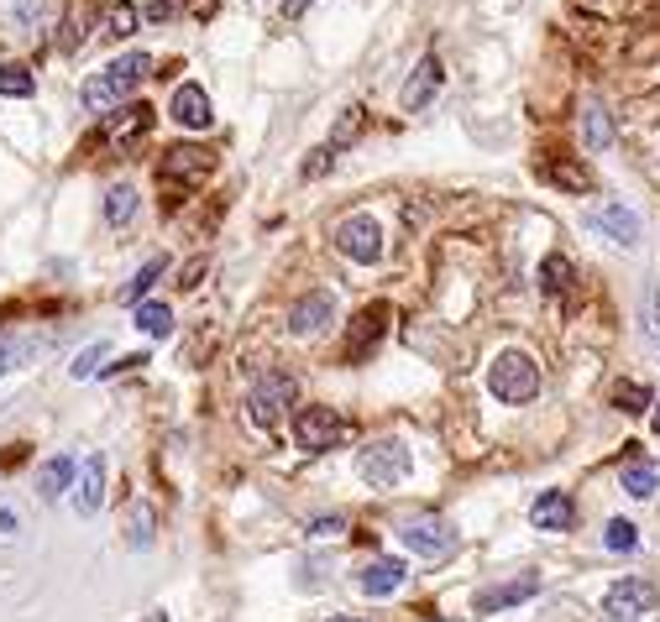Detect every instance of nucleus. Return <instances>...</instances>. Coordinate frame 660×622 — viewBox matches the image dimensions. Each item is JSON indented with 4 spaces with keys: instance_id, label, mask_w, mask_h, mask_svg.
Here are the masks:
<instances>
[{
    "instance_id": "nucleus-40",
    "label": "nucleus",
    "mask_w": 660,
    "mask_h": 622,
    "mask_svg": "<svg viewBox=\"0 0 660 622\" xmlns=\"http://www.w3.org/2000/svg\"><path fill=\"white\" fill-rule=\"evenodd\" d=\"M16 529V513H0V534H11Z\"/></svg>"
},
{
    "instance_id": "nucleus-3",
    "label": "nucleus",
    "mask_w": 660,
    "mask_h": 622,
    "mask_svg": "<svg viewBox=\"0 0 660 622\" xmlns=\"http://www.w3.org/2000/svg\"><path fill=\"white\" fill-rule=\"evenodd\" d=\"M409 471H415V451H409L404 440H373L367 451H356V476H362L367 487H377V492L398 487Z\"/></svg>"
},
{
    "instance_id": "nucleus-31",
    "label": "nucleus",
    "mask_w": 660,
    "mask_h": 622,
    "mask_svg": "<svg viewBox=\"0 0 660 622\" xmlns=\"http://www.w3.org/2000/svg\"><path fill=\"white\" fill-rule=\"evenodd\" d=\"M603 544H608L614 555H629V549H639V529L629 523V518H608V529H603Z\"/></svg>"
},
{
    "instance_id": "nucleus-26",
    "label": "nucleus",
    "mask_w": 660,
    "mask_h": 622,
    "mask_svg": "<svg viewBox=\"0 0 660 622\" xmlns=\"http://www.w3.org/2000/svg\"><path fill=\"white\" fill-rule=\"evenodd\" d=\"M136 330L153 335V341L174 335V309H168V303H136Z\"/></svg>"
},
{
    "instance_id": "nucleus-12",
    "label": "nucleus",
    "mask_w": 660,
    "mask_h": 622,
    "mask_svg": "<svg viewBox=\"0 0 660 622\" xmlns=\"http://www.w3.org/2000/svg\"><path fill=\"white\" fill-rule=\"evenodd\" d=\"M326 324H336V293L330 288H315V293H305L288 309V330L294 335H320Z\"/></svg>"
},
{
    "instance_id": "nucleus-21",
    "label": "nucleus",
    "mask_w": 660,
    "mask_h": 622,
    "mask_svg": "<svg viewBox=\"0 0 660 622\" xmlns=\"http://www.w3.org/2000/svg\"><path fill=\"white\" fill-rule=\"evenodd\" d=\"M147 126H153V110H147V105H127V110H116L106 126H100V136H106V142H132V136H142Z\"/></svg>"
},
{
    "instance_id": "nucleus-34",
    "label": "nucleus",
    "mask_w": 660,
    "mask_h": 622,
    "mask_svg": "<svg viewBox=\"0 0 660 622\" xmlns=\"http://www.w3.org/2000/svg\"><path fill=\"white\" fill-rule=\"evenodd\" d=\"M356 131H362V105H352V110H346V115H341V126H336V136H330V142H326V152H330V157H336V152H341V147H352V136H356Z\"/></svg>"
},
{
    "instance_id": "nucleus-8",
    "label": "nucleus",
    "mask_w": 660,
    "mask_h": 622,
    "mask_svg": "<svg viewBox=\"0 0 660 622\" xmlns=\"http://www.w3.org/2000/svg\"><path fill=\"white\" fill-rule=\"evenodd\" d=\"M294 440H299V451L320 455V451H330V445L346 440V424H341L330 408H305V413L294 419Z\"/></svg>"
},
{
    "instance_id": "nucleus-23",
    "label": "nucleus",
    "mask_w": 660,
    "mask_h": 622,
    "mask_svg": "<svg viewBox=\"0 0 660 622\" xmlns=\"http://www.w3.org/2000/svg\"><path fill=\"white\" fill-rule=\"evenodd\" d=\"M136 32V5L132 0H116V5H106L100 11V37H110V43H127Z\"/></svg>"
},
{
    "instance_id": "nucleus-29",
    "label": "nucleus",
    "mask_w": 660,
    "mask_h": 622,
    "mask_svg": "<svg viewBox=\"0 0 660 622\" xmlns=\"http://www.w3.org/2000/svg\"><path fill=\"white\" fill-rule=\"evenodd\" d=\"M540 288H546L550 299H561V293L572 288V262H566V257H546V262H540Z\"/></svg>"
},
{
    "instance_id": "nucleus-22",
    "label": "nucleus",
    "mask_w": 660,
    "mask_h": 622,
    "mask_svg": "<svg viewBox=\"0 0 660 622\" xmlns=\"http://www.w3.org/2000/svg\"><path fill=\"white\" fill-rule=\"evenodd\" d=\"M618 481H624V492L629 497H656L660 492V460H629L624 471H618Z\"/></svg>"
},
{
    "instance_id": "nucleus-35",
    "label": "nucleus",
    "mask_w": 660,
    "mask_h": 622,
    "mask_svg": "<svg viewBox=\"0 0 660 622\" xmlns=\"http://www.w3.org/2000/svg\"><path fill=\"white\" fill-rule=\"evenodd\" d=\"M645 335H650V345L660 351V293L656 288H645Z\"/></svg>"
},
{
    "instance_id": "nucleus-25",
    "label": "nucleus",
    "mask_w": 660,
    "mask_h": 622,
    "mask_svg": "<svg viewBox=\"0 0 660 622\" xmlns=\"http://www.w3.org/2000/svg\"><path fill=\"white\" fill-rule=\"evenodd\" d=\"M106 220L116 225V231L136 220V189H132V184H110V189H106Z\"/></svg>"
},
{
    "instance_id": "nucleus-38",
    "label": "nucleus",
    "mask_w": 660,
    "mask_h": 622,
    "mask_svg": "<svg viewBox=\"0 0 660 622\" xmlns=\"http://www.w3.org/2000/svg\"><path fill=\"white\" fill-rule=\"evenodd\" d=\"M341 529H346L341 518H315V529H309V534H315V538H336Z\"/></svg>"
},
{
    "instance_id": "nucleus-24",
    "label": "nucleus",
    "mask_w": 660,
    "mask_h": 622,
    "mask_svg": "<svg viewBox=\"0 0 660 622\" xmlns=\"http://www.w3.org/2000/svg\"><path fill=\"white\" fill-rule=\"evenodd\" d=\"M582 131H587V147H593V152L614 147V121H608V110L597 105V100H587V105H582Z\"/></svg>"
},
{
    "instance_id": "nucleus-43",
    "label": "nucleus",
    "mask_w": 660,
    "mask_h": 622,
    "mask_svg": "<svg viewBox=\"0 0 660 622\" xmlns=\"http://www.w3.org/2000/svg\"><path fill=\"white\" fill-rule=\"evenodd\" d=\"M330 622H362V618H330Z\"/></svg>"
},
{
    "instance_id": "nucleus-37",
    "label": "nucleus",
    "mask_w": 660,
    "mask_h": 622,
    "mask_svg": "<svg viewBox=\"0 0 660 622\" xmlns=\"http://www.w3.org/2000/svg\"><path fill=\"white\" fill-rule=\"evenodd\" d=\"M32 351H37V341H16V345H0V377H6V371H11V366H16V362H26V356H32Z\"/></svg>"
},
{
    "instance_id": "nucleus-6",
    "label": "nucleus",
    "mask_w": 660,
    "mask_h": 622,
    "mask_svg": "<svg viewBox=\"0 0 660 622\" xmlns=\"http://www.w3.org/2000/svg\"><path fill=\"white\" fill-rule=\"evenodd\" d=\"M330 241H336V252L346 262H362V267L383 262V225H377L373 215H346Z\"/></svg>"
},
{
    "instance_id": "nucleus-30",
    "label": "nucleus",
    "mask_w": 660,
    "mask_h": 622,
    "mask_svg": "<svg viewBox=\"0 0 660 622\" xmlns=\"http://www.w3.org/2000/svg\"><path fill=\"white\" fill-rule=\"evenodd\" d=\"M614 408H624V413H645V408H656V392L645 382H618L614 387Z\"/></svg>"
},
{
    "instance_id": "nucleus-20",
    "label": "nucleus",
    "mask_w": 660,
    "mask_h": 622,
    "mask_svg": "<svg viewBox=\"0 0 660 622\" xmlns=\"http://www.w3.org/2000/svg\"><path fill=\"white\" fill-rule=\"evenodd\" d=\"M74 476H79L74 455H53V460H43V471H37V497H43V502H58L64 492H74Z\"/></svg>"
},
{
    "instance_id": "nucleus-4",
    "label": "nucleus",
    "mask_w": 660,
    "mask_h": 622,
    "mask_svg": "<svg viewBox=\"0 0 660 622\" xmlns=\"http://www.w3.org/2000/svg\"><path fill=\"white\" fill-rule=\"evenodd\" d=\"M294 392H299V377L284 371V366H267L252 377V392H246V408H252V424H278L284 419V408L294 403Z\"/></svg>"
},
{
    "instance_id": "nucleus-15",
    "label": "nucleus",
    "mask_w": 660,
    "mask_h": 622,
    "mask_svg": "<svg viewBox=\"0 0 660 622\" xmlns=\"http://www.w3.org/2000/svg\"><path fill=\"white\" fill-rule=\"evenodd\" d=\"M168 115H174L184 131H210V121H216V105H210V95H205L199 85H178Z\"/></svg>"
},
{
    "instance_id": "nucleus-7",
    "label": "nucleus",
    "mask_w": 660,
    "mask_h": 622,
    "mask_svg": "<svg viewBox=\"0 0 660 622\" xmlns=\"http://www.w3.org/2000/svg\"><path fill=\"white\" fill-rule=\"evenodd\" d=\"M656 601H660L656 580L624 576V580H614V586H608V597H603V612H608L614 622H635V618H645V612H656Z\"/></svg>"
},
{
    "instance_id": "nucleus-18",
    "label": "nucleus",
    "mask_w": 660,
    "mask_h": 622,
    "mask_svg": "<svg viewBox=\"0 0 660 622\" xmlns=\"http://www.w3.org/2000/svg\"><path fill=\"white\" fill-rule=\"evenodd\" d=\"M383 324H388V303H373L352 320V341H346V362H362L377 341H383Z\"/></svg>"
},
{
    "instance_id": "nucleus-1",
    "label": "nucleus",
    "mask_w": 660,
    "mask_h": 622,
    "mask_svg": "<svg viewBox=\"0 0 660 622\" xmlns=\"http://www.w3.org/2000/svg\"><path fill=\"white\" fill-rule=\"evenodd\" d=\"M147 74H153V58H147V53H121V58H110L100 74H89L79 100H85V110H121V100H127Z\"/></svg>"
},
{
    "instance_id": "nucleus-16",
    "label": "nucleus",
    "mask_w": 660,
    "mask_h": 622,
    "mask_svg": "<svg viewBox=\"0 0 660 622\" xmlns=\"http://www.w3.org/2000/svg\"><path fill=\"white\" fill-rule=\"evenodd\" d=\"M593 231H603V236L614 241V246H639V215L629 210V204H603V210H593Z\"/></svg>"
},
{
    "instance_id": "nucleus-9",
    "label": "nucleus",
    "mask_w": 660,
    "mask_h": 622,
    "mask_svg": "<svg viewBox=\"0 0 660 622\" xmlns=\"http://www.w3.org/2000/svg\"><path fill=\"white\" fill-rule=\"evenodd\" d=\"M216 168V157L195 142H178V147L163 152V163H157V184H199L205 173Z\"/></svg>"
},
{
    "instance_id": "nucleus-14",
    "label": "nucleus",
    "mask_w": 660,
    "mask_h": 622,
    "mask_svg": "<svg viewBox=\"0 0 660 622\" xmlns=\"http://www.w3.org/2000/svg\"><path fill=\"white\" fill-rule=\"evenodd\" d=\"M529 523H535L540 534H566L576 523V502L566 492H540L529 502Z\"/></svg>"
},
{
    "instance_id": "nucleus-10",
    "label": "nucleus",
    "mask_w": 660,
    "mask_h": 622,
    "mask_svg": "<svg viewBox=\"0 0 660 622\" xmlns=\"http://www.w3.org/2000/svg\"><path fill=\"white\" fill-rule=\"evenodd\" d=\"M89 37H100V5H95V0H68L64 22H58V53L74 58Z\"/></svg>"
},
{
    "instance_id": "nucleus-27",
    "label": "nucleus",
    "mask_w": 660,
    "mask_h": 622,
    "mask_svg": "<svg viewBox=\"0 0 660 622\" xmlns=\"http://www.w3.org/2000/svg\"><path fill=\"white\" fill-rule=\"evenodd\" d=\"M0 95H6V100H26V95H37L32 68L26 64H0Z\"/></svg>"
},
{
    "instance_id": "nucleus-13",
    "label": "nucleus",
    "mask_w": 660,
    "mask_h": 622,
    "mask_svg": "<svg viewBox=\"0 0 660 622\" xmlns=\"http://www.w3.org/2000/svg\"><path fill=\"white\" fill-rule=\"evenodd\" d=\"M100 502H106V455L95 451V455H85V466H79V476H74V513L95 518L100 513Z\"/></svg>"
},
{
    "instance_id": "nucleus-11",
    "label": "nucleus",
    "mask_w": 660,
    "mask_h": 622,
    "mask_svg": "<svg viewBox=\"0 0 660 622\" xmlns=\"http://www.w3.org/2000/svg\"><path fill=\"white\" fill-rule=\"evenodd\" d=\"M540 591V576H514V580H498V586H483L477 597H472V612L477 618H493V612H508V607H519Z\"/></svg>"
},
{
    "instance_id": "nucleus-17",
    "label": "nucleus",
    "mask_w": 660,
    "mask_h": 622,
    "mask_svg": "<svg viewBox=\"0 0 660 622\" xmlns=\"http://www.w3.org/2000/svg\"><path fill=\"white\" fill-rule=\"evenodd\" d=\"M436 89H440V58L430 53V58H419V68L409 74V85H404V95H398V105L415 115V110H425L430 100H436Z\"/></svg>"
},
{
    "instance_id": "nucleus-33",
    "label": "nucleus",
    "mask_w": 660,
    "mask_h": 622,
    "mask_svg": "<svg viewBox=\"0 0 660 622\" xmlns=\"http://www.w3.org/2000/svg\"><path fill=\"white\" fill-rule=\"evenodd\" d=\"M110 356V345L106 341H95L85 351V356H74V366H68V377H74V382H85V377H100V362H106Z\"/></svg>"
},
{
    "instance_id": "nucleus-42",
    "label": "nucleus",
    "mask_w": 660,
    "mask_h": 622,
    "mask_svg": "<svg viewBox=\"0 0 660 622\" xmlns=\"http://www.w3.org/2000/svg\"><path fill=\"white\" fill-rule=\"evenodd\" d=\"M142 622H168V612H147V618H142Z\"/></svg>"
},
{
    "instance_id": "nucleus-39",
    "label": "nucleus",
    "mask_w": 660,
    "mask_h": 622,
    "mask_svg": "<svg viewBox=\"0 0 660 622\" xmlns=\"http://www.w3.org/2000/svg\"><path fill=\"white\" fill-rule=\"evenodd\" d=\"M309 5H315V0H284V22H294V16H305Z\"/></svg>"
},
{
    "instance_id": "nucleus-36",
    "label": "nucleus",
    "mask_w": 660,
    "mask_h": 622,
    "mask_svg": "<svg viewBox=\"0 0 660 622\" xmlns=\"http://www.w3.org/2000/svg\"><path fill=\"white\" fill-rule=\"evenodd\" d=\"M147 544H153V513L136 508L132 513V549H147Z\"/></svg>"
},
{
    "instance_id": "nucleus-41",
    "label": "nucleus",
    "mask_w": 660,
    "mask_h": 622,
    "mask_svg": "<svg viewBox=\"0 0 660 622\" xmlns=\"http://www.w3.org/2000/svg\"><path fill=\"white\" fill-rule=\"evenodd\" d=\"M650 430L660 434V398H656V408H650Z\"/></svg>"
},
{
    "instance_id": "nucleus-5",
    "label": "nucleus",
    "mask_w": 660,
    "mask_h": 622,
    "mask_svg": "<svg viewBox=\"0 0 660 622\" xmlns=\"http://www.w3.org/2000/svg\"><path fill=\"white\" fill-rule=\"evenodd\" d=\"M398 538H404V549L415 559H446L457 549V529H451L440 513H415L404 529H398Z\"/></svg>"
},
{
    "instance_id": "nucleus-28",
    "label": "nucleus",
    "mask_w": 660,
    "mask_h": 622,
    "mask_svg": "<svg viewBox=\"0 0 660 622\" xmlns=\"http://www.w3.org/2000/svg\"><path fill=\"white\" fill-rule=\"evenodd\" d=\"M163 273H168V262L153 257L147 267H142V273H136L132 282H127V288H121V303H132V309H136V303H147V288H153V282L163 278Z\"/></svg>"
},
{
    "instance_id": "nucleus-32",
    "label": "nucleus",
    "mask_w": 660,
    "mask_h": 622,
    "mask_svg": "<svg viewBox=\"0 0 660 622\" xmlns=\"http://www.w3.org/2000/svg\"><path fill=\"white\" fill-rule=\"evenodd\" d=\"M546 178H550V184H561V189H572V193H587V189H593V173L576 168V163H550Z\"/></svg>"
},
{
    "instance_id": "nucleus-2",
    "label": "nucleus",
    "mask_w": 660,
    "mask_h": 622,
    "mask_svg": "<svg viewBox=\"0 0 660 622\" xmlns=\"http://www.w3.org/2000/svg\"><path fill=\"white\" fill-rule=\"evenodd\" d=\"M487 387H493L498 403L519 408L540 392V366H535V356H525V351H498L493 366H487Z\"/></svg>"
},
{
    "instance_id": "nucleus-19",
    "label": "nucleus",
    "mask_w": 660,
    "mask_h": 622,
    "mask_svg": "<svg viewBox=\"0 0 660 622\" xmlns=\"http://www.w3.org/2000/svg\"><path fill=\"white\" fill-rule=\"evenodd\" d=\"M356 586H362V597H394L398 586H404V559H388V555L367 559Z\"/></svg>"
}]
</instances>
